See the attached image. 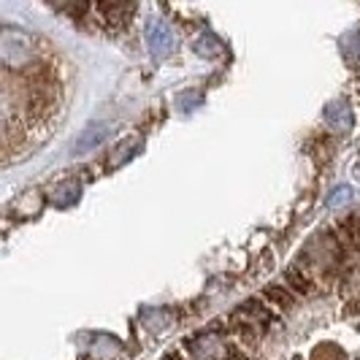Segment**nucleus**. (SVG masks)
<instances>
[{"instance_id": "f257e3e1", "label": "nucleus", "mask_w": 360, "mask_h": 360, "mask_svg": "<svg viewBox=\"0 0 360 360\" xmlns=\"http://www.w3.org/2000/svg\"><path fill=\"white\" fill-rule=\"evenodd\" d=\"M231 317H236V320H250V323H255L260 330L282 325V317H279V314H276V311H274L263 298H250V301H244V304L236 309Z\"/></svg>"}, {"instance_id": "f03ea898", "label": "nucleus", "mask_w": 360, "mask_h": 360, "mask_svg": "<svg viewBox=\"0 0 360 360\" xmlns=\"http://www.w3.org/2000/svg\"><path fill=\"white\" fill-rule=\"evenodd\" d=\"M285 285H288L298 298H311L317 290H320V276L314 271L304 266V263H295L285 271Z\"/></svg>"}, {"instance_id": "7ed1b4c3", "label": "nucleus", "mask_w": 360, "mask_h": 360, "mask_svg": "<svg viewBox=\"0 0 360 360\" xmlns=\"http://www.w3.org/2000/svg\"><path fill=\"white\" fill-rule=\"evenodd\" d=\"M92 3L108 27H125L136 11V0H92Z\"/></svg>"}, {"instance_id": "20e7f679", "label": "nucleus", "mask_w": 360, "mask_h": 360, "mask_svg": "<svg viewBox=\"0 0 360 360\" xmlns=\"http://www.w3.org/2000/svg\"><path fill=\"white\" fill-rule=\"evenodd\" d=\"M260 298H263L274 311H288V309H292L298 304V295H295L285 282H271V285H266L263 292H260Z\"/></svg>"}, {"instance_id": "39448f33", "label": "nucleus", "mask_w": 360, "mask_h": 360, "mask_svg": "<svg viewBox=\"0 0 360 360\" xmlns=\"http://www.w3.org/2000/svg\"><path fill=\"white\" fill-rule=\"evenodd\" d=\"M228 330L233 333L236 344L244 347V349H255L260 344V333H263L255 323H250V320H236V317L228 320Z\"/></svg>"}, {"instance_id": "423d86ee", "label": "nucleus", "mask_w": 360, "mask_h": 360, "mask_svg": "<svg viewBox=\"0 0 360 360\" xmlns=\"http://www.w3.org/2000/svg\"><path fill=\"white\" fill-rule=\"evenodd\" d=\"M106 133H108L106 127L92 125L90 130H87V133H84V136L76 141V152H87V149H92L90 141H98V144H101V139H106Z\"/></svg>"}, {"instance_id": "0eeeda50", "label": "nucleus", "mask_w": 360, "mask_h": 360, "mask_svg": "<svg viewBox=\"0 0 360 360\" xmlns=\"http://www.w3.org/2000/svg\"><path fill=\"white\" fill-rule=\"evenodd\" d=\"M162 360H184V358H181V352H176V349H174V352H168Z\"/></svg>"}]
</instances>
